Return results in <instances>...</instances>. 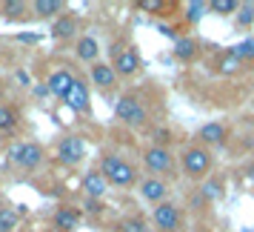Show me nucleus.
Returning <instances> with one entry per match:
<instances>
[{"label":"nucleus","mask_w":254,"mask_h":232,"mask_svg":"<svg viewBox=\"0 0 254 232\" xmlns=\"http://www.w3.org/2000/svg\"><path fill=\"white\" fill-rule=\"evenodd\" d=\"M100 175L106 178V184L117 186V189H128V186H134V181H137L134 163L126 161L123 155H103L100 158Z\"/></svg>","instance_id":"nucleus-1"},{"label":"nucleus","mask_w":254,"mask_h":232,"mask_svg":"<svg viewBox=\"0 0 254 232\" xmlns=\"http://www.w3.org/2000/svg\"><path fill=\"white\" fill-rule=\"evenodd\" d=\"M211 166H214V155L208 152V146L197 143V146H186L183 149V172L189 178L203 181V178H208Z\"/></svg>","instance_id":"nucleus-2"},{"label":"nucleus","mask_w":254,"mask_h":232,"mask_svg":"<svg viewBox=\"0 0 254 232\" xmlns=\"http://www.w3.org/2000/svg\"><path fill=\"white\" fill-rule=\"evenodd\" d=\"M9 163L17 166V169H23V172H35L37 166L43 163V146L35 143V140H20L9 152Z\"/></svg>","instance_id":"nucleus-3"},{"label":"nucleus","mask_w":254,"mask_h":232,"mask_svg":"<svg viewBox=\"0 0 254 232\" xmlns=\"http://www.w3.org/2000/svg\"><path fill=\"white\" fill-rule=\"evenodd\" d=\"M143 166L151 178H163V175H172L174 172V158L169 146H146L143 149Z\"/></svg>","instance_id":"nucleus-4"},{"label":"nucleus","mask_w":254,"mask_h":232,"mask_svg":"<svg viewBox=\"0 0 254 232\" xmlns=\"http://www.w3.org/2000/svg\"><path fill=\"white\" fill-rule=\"evenodd\" d=\"M115 117L120 123H126V126L137 129V126L146 123V106H143V101L134 98V95H123L115 104Z\"/></svg>","instance_id":"nucleus-5"},{"label":"nucleus","mask_w":254,"mask_h":232,"mask_svg":"<svg viewBox=\"0 0 254 232\" xmlns=\"http://www.w3.org/2000/svg\"><path fill=\"white\" fill-rule=\"evenodd\" d=\"M151 224L157 232H180L183 227V212L180 207H174L172 201H163L151 209Z\"/></svg>","instance_id":"nucleus-6"},{"label":"nucleus","mask_w":254,"mask_h":232,"mask_svg":"<svg viewBox=\"0 0 254 232\" xmlns=\"http://www.w3.org/2000/svg\"><path fill=\"white\" fill-rule=\"evenodd\" d=\"M55 158L58 163L63 166H77V163L86 158V140L80 135H66V138L58 140V146H55Z\"/></svg>","instance_id":"nucleus-7"},{"label":"nucleus","mask_w":254,"mask_h":232,"mask_svg":"<svg viewBox=\"0 0 254 232\" xmlns=\"http://www.w3.org/2000/svg\"><path fill=\"white\" fill-rule=\"evenodd\" d=\"M63 104L69 106L71 112H77V115H92V95H89V83L83 81V78H77Z\"/></svg>","instance_id":"nucleus-8"},{"label":"nucleus","mask_w":254,"mask_h":232,"mask_svg":"<svg viewBox=\"0 0 254 232\" xmlns=\"http://www.w3.org/2000/svg\"><path fill=\"white\" fill-rule=\"evenodd\" d=\"M112 66H115L117 78H131L134 72H140L143 60H140V52L134 46H123L115 58H112Z\"/></svg>","instance_id":"nucleus-9"},{"label":"nucleus","mask_w":254,"mask_h":232,"mask_svg":"<svg viewBox=\"0 0 254 232\" xmlns=\"http://www.w3.org/2000/svg\"><path fill=\"white\" fill-rule=\"evenodd\" d=\"M74 75L69 69H55L52 75L46 78V86H49V95H55L58 101H66V95L71 92V86H74Z\"/></svg>","instance_id":"nucleus-10"},{"label":"nucleus","mask_w":254,"mask_h":232,"mask_svg":"<svg viewBox=\"0 0 254 232\" xmlns=\"http://www.w3.org/2000/svg\"><path fill=\"white\" fill-rule=\"evenodd\" d=\"M140 198L157 207V204H163V201L169 198V184H166L163 178H151L149 175V178L140 184Z\"/></svg>","instance_id":"nucleus-11"},{"label":"nucleus","mask_w":254,"mask_h":232,"mask_svg":"<svg viewBox=\"0 0 254 232\" xmlns=\"http://www.w3.org/2000/svg\"><path fill=\"white\" fill-rule=\"evenodd\" d=\"M89 75H92V83L97 86V89H115L117 86V72L112 63H103V60H97V63H92V69H89Z\"/></svg>","instance_id":"nucleus-12"},{"label":"nucleus","mask_w":254,"mask_h":232,"mask_svg":"<svg viewBox=\"0 0 254 232\" xmlns=\"http://www.w3.org/2000/svg\"><path fill=\"white\" fill-rule=\"evenodd\" d=\"M60 14H66L63 0H35L32 3V17H37V20H49V17H60Z\"/></svg>","instance_id":"nucleus-13"},{"label":"nucleus","mask_w":254,"mask_h":232,"mask_svg":"<svg viewBox=\"0 0 254 232\" xmlns=\"http://www.w3.org/2000/svg\"><path fill=\"white\" fill-rule=\"evenodd\" d=\"M52 37L55 40H71V37H77V17L74 14H60L58 20L52 23Z\"/></svg>","instance_id":"nucleus-14"},{"label":"nucleus","mask_w":254,"mask_h":232,"mask_svg":"<svg viewBox=\"0 0 254 232\" xmlns=\"http://www.w3.org/2000/svg\"><path fill=\"white\" fill-rule=\"evenodd\" d=\"M197 55H200V46H197L194 37L180 35L174 40V58L180 60V63H191V60H197Z\"/></svg>","instance_id":"nucleus-15"},{"label":"nucleus","mask_w":254,"mask_h":232,"mask_svg":"<svg viewBox=\"0 0 254 232\" xmlns=\"http://www.w3.org/2000/svg\"><path fill=\"white\" fill-rule=\"evenodd\" d=\"M74 55H77V60H83V63H97V55H100V43H97V37H92V35L77 37Z\"/></svg>","instance_id":"nucleus-16"},{"label":"nucleus","mask_w":254,"mask_h":232,"mask_svg":"<svg viewBox=\"0 0 254 232\" xmlns=\"http://www.w3.org/2000/svg\"><path fill=\"white\" fill-rule=\"evenodd\" d=\"M83 189H86V195L92 198V201H97V198L106 195L109 184H106V178L100 175V169H94V172H86V175H83Z\"/></svg>","instance_id":"nucleus-17"},{"label":"nucleus","mask_w":254,"mask_h":232,"mask_svg":"<svg viewBox=\"0 0 254 232\" xmlns=\"http://www.w3.org/2000/svg\"><path fill=\"white\" fill-rule=\"evenodd\" d=\"M32 3H26V0H6V3H0V14L6 17V20H23V17H32Z\"/></svg>","instance_id":"nucleus-18"},{"label":"nucleus","mask_w":254,"mask_h":232,"mask_svg":"<svg viewBox=\"0 0 254 232\" xmlns=\"http://www.w3.org/2000/svg\"><path fill=\"white\" fill-rule=\"evenodd\" d=\"M226 135H229V129L223 126V123H206V126L197 132V140L203 146H214V143H223Z\"/></svg>","instance_id":"nucleus-19"},{"label":"nucleus","mask_w":254,"mask_h":232,"mask_svg":"<svg viewBox=\"0 0 254 232\" xmlns=\"http://www.w3.org/2000/svg\"><path fill=\"white\" fill-rule=\"evenodd\" d=\"M80 224V215H77V209L71 207H60L58 212H55V227H58L60 232H71L74 227Z\"/></svg>","instance_id":"nucleus-20"},{"label":"nucleus","mask_w":254,"mask_h":232,"mask_svg":"<svg viewBox=\"0 0 254 232\" xmlns=\"http://www.w3.org/2000/svg\"><path fill=\"white\" fill-rule=\"evenodd\" d=\"M186 23L189 26H194L203 20V14L208 12V3H203V0H191V3H186Z\"/></svg>","instance_id":"nucleus-21"},{"label":"nucleus","mask_w":254,"mask_h":232,"mask_svg":"<svg viewBox=\"0 0 254 232\" xmlns=\"http://www.w3.org/2000/svg\"><path fill=\"white\" fill-rule=\"evenodd\" d=\"M17 129V112L12 104L0 106V132H14Z\"/></svg>","instance_id":"nucleus-22"},{"label":"nucleus","mask_w":254,"mask_h":232,"mask_svg":"<svg viewBox=\"0 0 254 232\" xmlns=\"http://www.w3.org/2000/svg\"><path fill=\"white\" fill-rule=\"evenodd\" d=\"M17 224H20V215H17V209H12V207H0V232H12Z\"/></svg>","instance_id":"nucleus-23"},{"label":"nucleus","mask_w":254,"mask_h":232,"mask_svg":"<svg viewBox=\"0 0 254 232\" xmlns=\"http://www.w3.org/2000/svg\"><path fill=\"white\" fill-rule=\"evenodd\" d=\"M240 3L237 0H211L208 3V12H217V14H237Z\"/></svg>","instance_id":"nucleus-24"},{"label":"nucleus","mask_w":254,"mask_h":232,"mask_svg":"<svg viewBox=\"0 0 254 232\" xmlns=\"http://www.w3.org/2000/svg\"><path fill=\"white\" fill-rule=\"evenodd\" d=\"M237 26L240 29H249L254 23V3H240V9H237Z\"/></svg>","instance_id":"nucleus-25"},{"label":"nucleus","mask_w":254,"mask_h":232,"mask_svg":"<svg viewBox=\"0 0 254 232\" xmlns=\"http://www.w3.org/2000/svg\"><path fill=\"white\" fill-rule=\"evenodd\" d=\"M231 52H234V55H237V60H252L254 58V40L252 37H249V40H243V43H237V46L231 49Z\"/></svg>","instance_id":"nucleus-26"},{"label":"nucleus","mask_w":254,"mask_h":232,"mask_svg":"<svg viewBox=\"0 0 254 232\" xmlns=\"http://www.w3.org/2000/svg\"><path fill=\"white\" fill-rule=\"evenodd\" d=\"M120 232H149V227H146V221H140V218H126L120 224Z\"/></svg>","instance_id":"nucleus-27"},{"label":"nucleus","mask_w":254,"mask_h":232,"mask_svg":"<svg viewBox=\"0 0 254 232\" xmlns=\"http://www.w3.org/2000/svg\"><path fill=\"white\" fill-rule=\"evenodd\" d=\"M151 138H154V146H166L169 143V129H154Z\"/></svg>","instance_id":"nucleus-28"},{"label":"nucleus","mask_w":254,"mask_h":232,"mask_svg":"<svg viewBox=\"0 0 254 232\" xmlns=\"http://www.w3.org/2000/svg\"><path fill=\"white\" fill-rule=\"evenodd\" d=\"M163 6V0H140V9H149V12H157Z\"/></svg>","instance_id":"nucleus-29"},{"label":"nucleus","mask_w":254,"mask_h":232,"mask_svg":"<svg viewBox=\"0 0 254 232\" xmlns=\"http://www.w3.org/2000/svg\"><path fill=\"white\" fill-rule=\"evenodd\" d=\"M20 40H23V43H37V35H32V32H26V35H20Z\"/></svg>","instance_id":"nucleus-30"},{"label":"nucleus","mask_w":254,"mask_h":232,"mask_svg":"<svg viewBox=\"0 0 254 232\" xmlns=\"http://www.w3.org/2000/svg\"><path fill=\"white\" fill-rule=\"evenodd\" d=\"M86 209H89V212H97V209H100V204H97V201H92V198H89V201H86Z\"/></svg>","instance_id":"nucleus-31"},{"label":"nucleus","mask_w":254,"mask_h":232,"mask_svg":"<svg viewBox=\"0 0 254 232\" xmlns=\"http://www.w3.org/2000/svg\"><path fill=\"white\" fill-rule=\"evenodd\" d=\"M246 175H249V178L254 181V166H249V169H246Z\"/></svg>","instance_id":"nucleus-32"},{"label":"nucleus","mask_w":254,"mask_h":232,"mask_svg":"<svg viewBox=\"0 0 254 232\" xmlns=\"http://www.w3.org/2000/svg\"><path fill=\"white\" fill-rule=\"evenodd\" d=\"M0 89H3V75H0Z\"/></svg>","instance_id":"nucleus-33"},{"label":"nucleus","mask_w":254,"mask_h":232,"mask_svg":"<svg viewBox=\"0 0 254 232\" xmlns=\"http://www.w3.org/2000/svg\"><path fill=\"white\" fill-rule=\"evenodd\" d=\"M197 232H206V230H197Z\"/></svg>","instance_id":"nucleus-34"}]
</instances>
